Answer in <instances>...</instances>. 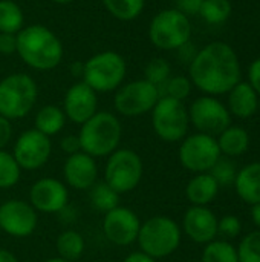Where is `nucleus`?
I'll return each instance as SVG.
<instances>
[{
  "label": "nucleus",
  "mask_w": 260,
  "mask_h": 262,
  "mask_svg": "<svg viewBox=\"0 0 260 262\" xmlns=\"http://www.w3.org/2000/svg\"><path fill=\"white\" fill-rule=\"evenodd\" d=\"M190 81L207 95L228 94L241 81L236 51L225 41H211L190 61Z\"/></svg>",
  "instance_id": "f257e3e1"
},
{
  "label": "nucleus",
  "mask_w": 260,
  "mask_h": 262,
  "mask_svg": "<svg viewBox=\"0 0 260 262\" xmlns=\"http://www.w3.org/2000/svg\"><path fill=\"white\" fill-rule=\"evenodd\" d=\"M21 61L35 71L55 69L63 60V43L44 25H28L17 34V51Z\"/></svg>",
  "instance_id": "f03ea898"
},
{
  "label": "nucleus",
  "mask_w": 260,
  "mask_h": 262,
  "mask_svg": "<svg viewBox=\"0 0 260 262\" xmlns=\"http://www.w3.org/2000/svg\"><path fill=\"white\" fill-rule=\"evenodd\" d=\"M123 127L120 120L106 111L97 112L81 124L78 138L81 152L90 157H107L116 150L121 140Z\"/></svg>",
  "instance_id": "7ed1b4c3"
},
{
  "label": "nucleus",
  "mask_w": 260,
  "mask_h": 262,
  "mask_svg": "<svg viewBox=\"0 0 260 262\" xmlns=\"http://www.w3.org/2000/svg\"><path fill=\"white\" fill-rule=\"evenodd\" d=\"M127 64L121 54L103 51L83 63V81L97 94L116 91L126 78Z\"/></svg>",
  "instance_id": "20e7f679"
},
{
  "label": "nucleus",
  "mask_w": 260,
  "mask_h": 262,
  "mask_svg": "<svg viewBox=\"0 0 260 262\" xmlns=\"http://www.w3.org/2000/svg\"><path fill=\"white\" fill-rule=\"evenodd\" d=\"M38 97L35 80L28 74H11L0 81V115L6 120L26 117Z\"/></svg>",
  "instance_id": "39448f33"
},
{
  "label": "nucleus",
  "mask_w": 260,
  "mask_h": 262,
  "mask_svg": "<svg viewBox=\"0 0 260 262\" xmlns=\"http://www.w3.org/2000/svg\"><path fill=\"white\" fill-rule=\"evenodd\" d=\"M143 253L153 259L172 255L181 244L179 226L167 216H153L139 227L136 238Z\"/></svg>",
  "instance_id": "423d86ee"
},
{
  "label": "nucleus",
  "mask_w": 260,
  "mask_h": 262,
  "mask_svg": "<svg viewBox=\"0 0 260 262\" xmlns=\"http://www.w3.org/2000/svg\"><path fill=\"white\" fill-rule=\"evenodd\" d=\"M192 23L176 8L159 11L149 25L150 41L162 51L179 49L190 41Z\"/></svg>",
  "instance_id": "0eeeda50"
},
{
  "label": "nucleus",
  "mask_w": 260,
  "mask_h": 262,
  "mask_svg": "<svg viewBox=\"0 0 260 262\" xmlns=\"http://www.w3.org/2000/svg\"><path fill=\"white\" fill-rule=\"evenodd\" d=\"M188 111L179 100L161 97L152 109V126L155 134L167 141L176 143L187 135L188 130Z\"/></svg>",
  "instance_id": "6e6552de"
},
{
  "label": "nucleus",
  "mask_w": 260,
  "mask_h": 262,
  "mask_svg": "<svg viewBox=\"0 0 260 262\" xmlns=\"http://www.w3.org/2000/svg\"><path fill=\"white\" fill-rule=\"evenodd\" d=\"M104 178L116 193L132 192L143 178V161L139 155L130 149H116L109 155Z\"/></svg>",
  "instance_id": "1a4fd4ad"
},
{
  "label": "nucleus",
  "mask_w": 260,
  "mask_h": 262,
  "mask_svg": "<svg viewBox=\"0 0 260 262\" xmlns=\"http://www.w3.org/2000/svg\"><path fill=\"white\" fill-rule=\"evenodd\" d=\"M159 98L158 88L141 78L121 84L116 89L113 104L116 112L124 117H139L152 112Z\"/></svg>",
  "instance_id": "9d476101"
},
{
  "label": "nucleus",
  "mask_w": 260,
  "mask_h": 262,
  "mask_svg": "<svg viewBox=\"0 0 260 262\" xmlns=\"http://www.w3.org/2000/svg\"><path fill=\"white\" fill-rule=\"evenodd\" d=\"M221 150L215 137L195 134L187 137L179 147L181 164L196 173H207L221 158Z\"/></svg>",
  "instance_id": "9b49d317"
},
{
  "label": "nucleus",
  "mask_w": 260,
  "mask_h": 262,
  "mask_svg": "<svg viewBox=\"0 0 260 262\" xmlns=\"http://www.w3.org/2000/svg\"><path fill=\"white\" fill-rule=\"evenodd\" d=\"M188 118L199 134L216 137L231 124V115L225 104L211 95L196 98L188 111Z\"/></svg>",
  "instance_id": "f8f14e48"
},
{
  "label": "nucleus",
  "mask_w": 260,
  "mask_h": 262,
  "mask_svg": "<svg viewBox=\"0 0 260 262\" xmlns=\"http://www.w3.org/2000/svg\"><path fill=\"white\" fill-rule=\"evenodd\" d=\"M51 140L37 129L25 130L15 141L14 160L25 170H37L43 167L51 157Z\"/></svg>",
  "instance_id": "ddd939ff"
},
{
  "label": "nucleus",
  "mask_w": 260,
  "mask_h": 262,
  "mask_svg": "<svg viewBox=\"0 0 260 262\" xmlns=\"http://www.w3.org/2000/svg\"><path fill=\"white\" fill-rule=\"evenodd\" d=\"M37 221L35 209L21 200H9L0 206V229L11 236L26 238L32 235Z\"/></svg>",
  "instance_id": "4468645a"
},
{
  "label": "nucleus",
  "mask_w": 260,
  "mask_h": 262,
  "mask_svg": "<svg viewBox=\"0 0 260 262\" xmlns=\"http://www.w3.org/2000/svg\"><path fill=\"white\" fill-rule=\"evenodd\" d=\"M139 218L127 207H115L107 212L103 221L104 236L115 246H130L136 241L139 233Z\"/></svg>",
  "instance_id": "2eb2a0df"
},
{
  "label": "nucleus",
  "mask_w": 260,
  "mask_h": 262,
  "mask_svg": "<svg viewBox=\"0 0 260 262\" xmlns=\"http://www.w3.org/2000/svg\"><path fill=\"white\" fill-rule=\"evenodd\" d=\"M67 189L55 178H41L29 190L31 206L43 213H58L67 206Z\"/></svg>",
  "instance_id": "dca6fc26"
},
{
  "label": "nucleus",
  "mask_w": 260,
  "mask_h": 262,
  "mask_svg": "<svg viewBox=\"0 0 260 262\" xmlns=\"http://www.w3.org/2000/svg\"><path fill=\"white\" fill-rule=\"evenodd\" d=\"M98 97L97 92L87 86L83 80L72 84L63 101V112L66 118L77 124L86 123L90 117H93L98 111Z\"/></svg>",
  "instance_id": "f3484780"
},
{
  "label": "nucleus",
  "mask_w": 260,
  "mask_h": 262,
  "mask_svg": "<svg viewBox=\"0 0 260 262\" xmlns=\"http://www.w3.org/2000/svg\"><path fill=\"white\" fill-rule=\"evenodd\" d=\"M187 236L198 244H208L218 235V218L205 206H193L182 221Z\"/></svg>",
  "instance_id": "a211bd4d"
},
{
  "label": "nucleus",
  "mask_w": 260,
  "mask_h": 262,
  "mask_svg": "<svg viewBox=\"0 0 260 262\" xmlns=\"http://www.w3.org/2000/svg\"><path fill=\"white\" fill-rule=\"evenodd\" d=\"M64 180L66 183L77 189V190H87L97 183L98 177V167L93 160V157L77 152L74 155H69V158L64 163Z\"/></svg>",
  "instance_id": "6ab92c4d"
},
{
  "label": "nucleus",
  "mask_w": 260,
  "mask_h": 262,
  "mask_svg": "<svg viewBox=\"0 0 260 262\" xmlns=\"http://www.w3.org/2000/svg\"><path fill=\"white\" fill-rule=\"evenodd\" d=\"M259 109V95L250 83L239 81L228 92V111L239 118H250Z\"/></svg>",
  "instance_id": "aec40b11"
},
{
  "label": "nucleus",
  "mask_w": 260,
  "mask_h": 262,
  "mask_svg": "<svg viewBox=\"0 0 260 262\" xmlns=\"http://www.w3.org/2000/svg\"><path fill=\"white\" fill-rule=\"evenodd\" d=\"M234 187L241 200L247 204L254 206L260 203V161L251 163L238 172Z\"/></svg>",
  "instance_id": "412c9836"
},
{
  "label": "nucleus",
  "mask_w": 260,
  "mask_h": 262,
  "mask_svg": "<svg viewBox=\"0 0 260 262\" xmlns=\"http://www.w3.org/2000/svg\"><path fill=\"white\" fill-rule=\"evenodd\" d=\"M219 192V184L216 180L207 173H198L187 184L185 195L193 206H207L210 204Z\"/></svg>",
  "instance_id": "4be33fe9"
},
{
  "label": "nucleus",
  "mask_w": 260,
  "mask_h": 262,
  "mask_svg": "<svg viewBox=\"0 0 260 262\" xmlns=\"http://www.w3.org/2000/svg\"><path fill=\"white\" fill-rule=\"evenodd\" d=\"M216 141H218L221 154L227 157H239L248 150L250 135L242 127L230 126L222 134H219V138Z\"/></svg>",
  "instance_id": "5701e85b"
},
{
  "label": "nucleus",
  "mask_w": 260,
  "mask_h": 262,
  "mask_svg": "<svg viewBox=\"0 0 260 262\" xmlns=\"http://www.w3.org/2000/svg\"><path fill=\"white\" fill-rule=\"evenodd\" d=\"M66 123V115L61 107L55 104L43 106L35 115V127L38 132L44 134L46 137L57 135Z\"/></svg>",
  "instance_id": "b1692460"
},
{
  "label": "nucleus",
  "mask_w": 260,
  "mask_h": 262,
  "mask_svg": "<svg viewBox=\"0 0 260 262\" xmlns=\"http://www.w3.org/2000/svg\"><path fill=\"white\" fill-rule=\"evenodd\" d=\"M25 14L14 0H0V32L18 34L25 26Z\"/></svg>",
  "instance_id": "393cba45"
},
{
  "label": "nucleus",
  "mask_w": 260,
  "mask_h": 262,
  "mask_svg": "<svg viewBox=\"0 0 260 262\" xmlns=\"http://www.w3.org/2000/svg\"><path fill=\"white\" fill-rule=\"evenodd\" d=\"M110 15L121 21H132L144 11L146 0H101Z\"/></svg>",
  "instance_id": "a878e982"
},
{
  "label": "nucleus",
  "mask_w": 260,
  "mask_h": 262,
  "mask_svg": "<svg viewBox=\"0 0 260 262\" xmlns=\"http://www.w3.org/2000/svg\"><path fill=\"white\" fill-rule=\"evenodd\" d=\"M57 252L66 261H77L84 252V239L75 230H66L57 238Z\"/></svg>",
  "instance_id": "bb28decb"
},
{
  "label": "nucleus",
  "mask_w": 260,
  "mask_h": 262,
  "mask_svg": "<svg viewBox=\"0 0 260 262\" xmlns=\"http://www.w3.org/2000/svg\"><path fill=\"white\" fill-rule=\"evenodd\" d=\"M90 203L93 209L98 212H110L120 204V193H116L106 181L104 183H95L90 187Z\"/></svg>",
  "instance_id": "cd10ccee"
},
{
  "label": "nucleus",
  "mask_w": 260,
  "mask_h": 262,
  "mask_svg": "<svg viewBox=\"0 0 260 262\" xmlns=\"http://www.w3.org/2000/svg\"><path fill=\"white\" fill-rule=\"evenodd\" d=\"M233 6L230 0H204L199 15L210 25H222L231 15Z\"/></svg>",
  "instance_id": "c85d7f7f"
},
{
  "label": "nucleus",
  "mask_w": 260,
  "mask_h": 262,
  "mask_svg": "<svg viewBox=\"0 0 260 262\" xmlns=\"http://www.w3.org/2000/svg\"><path fill=\"white\" fill-rule=\"evenodd\" d=\"M202 262H239L238 250L227 241H211L204 249Z\"/></svg>",
  "instance_id": "c756f323"
},
{
  "label": "nucleus",
  "mask_w": 260,
  "mask_h": 262,
  "mask_svg": "<svg viewBox=\"0 0 260 262\" xmlns=\"http://www.w3.org/2000/svg\"><path fill=\"white\" fill-rule=\"evenodd\" d=\"M158 91H159V97H170L184 101L192 92V81L184 75L170 77L166 83H162L158 88Z\"/></svg>",
  "instance_id": "7c9ffc66"
},
{
  "label": "nucleus",
  "mask_w": 260,
  "mask_h": 262,
  "mask_svg": "<svg viewBox=\"0 0 260 262\" xmlns=\"http://www.w3.org/2000/svg\"><path fill=\"white\" fill-rule=\"evenodd\" d=\"M20 180V166L12 154L0 150V189H9Z\"/></svg>",
  "instance_id": "2f4dec72"
},
{
  "label": "nucleus",
  "mask_w": 260,
  "mask_h": 262,
  "mask_svg": "<svg viewBox=\"0 0 260 262\" xmlns=\"http://www.w3.org/2000/svg\"><path fill=\"white\" fill-rule=\"evenodd\" d=\"M170 74H172L170 63L161 57L152 58L144 68V80L155 84L156 88H159L162 83H166L170 78Z\"/></svg>",
  "instance_id": "473e14b6"
},
{
  "label": "nucleus",
  "mask_w": 260,
  "mask_h": 262,
  "mask_svg": "<svg viewBox=\"0 0 260 262\" xmlns=\"http://www.w3.org/2000/svg\"><path fill=\"white\" fill-rule=\"evenodd\" d=\"M239 262H260V230L248 233L238 249Z\"/></svg>",
  "instance_id": "72a5a7b5"
},
{
  "label": "nucleus",
  "mask_w": 260,
  "mask_h": 262,
  "mask_svg": "<svg viewBox=\"0 0 260 262\" xmlns=\"http://www.w3.org/2000/svg\"><path fill=\"white\" fill-rule=\"evenodd\" d=\"M219 186H228V184H233L234 180H236V167H234V163L227 160V158H219L218 163L211 167V170L208 172Z\"/></svg>",
  "instance_id": "f704fd0d"
},
{
  "label": "nucleus",
  "mask_w": 260,
  "mask_h": 262,
  "mask_svg": "<svg viewBox=\"0 0 260 262\" xmlns=\"http://www.w3.org/2000/svg\"><path fill=\"white\" fill-rule=\"evenodd\" d=\"M242 230V223L234 215H227L221 221H218V233L225 238H236Z\"/></svg>",
  "instance_id": "c9c22d12"
},
{
  "label": "nucleus",
  "mask_w": 260,
  "mask_h": 262,
  "mask_svg": "<svg viewBox=\"0 0 260 262\" xmlns=\"http://www.w3.org/2000/svg\"><path fill=\"white\" fill-rule=\"evenodd\" d=\"M17 51V34L0 32V54L11 55Z\"/></svg>",
  "instance_id": "e433bc0d"
},
{
  "label": "nucleus",
  "mask_w": 260,
  "mask_h": 262,
  "mask_svg": "<svg viewBox=\"0 0 260 262\" xmlns=\"http://www.w3.org/2000/svg\"><path fill=\"white\" fill-rule=\"evenodd\" d=\"M202 2L204 0H175V5H176L178 11H181L182 14H185L188 17V15L199 14Z\"/></svg>",
  "instance_id": "4c0bfd02"
},
{
  "label": "nucleus",
  "mask_w": 260,
  "mask_h": 262,
  "mask_svg": "<svg viewBox=\"0 0 260 262\" xmlns=\"http://www.w3.org/2000/svg\"><path fill=\"white\" fill-rule=\"evenodd\" d=\"M248 83L260 97V57L256 58L248 68Z\"/></svg>",
  "instance_id": "58836bf2"
},
{
  "label": "nucleus",
  "mask_w": 260,
  "mask_h": 262,
  "mask_svg": "<svg viewBox=\"0 0 260 262\" xmlns=\"http://www.w3.org/2000/svg\"><path fill=\"white\" fill-rule=\"evenodd\" d=\"M61 149L67 154V155H74L77 152H81V144H80V138L78 135H66L61 143H60Z\"/></svg>",
  "instance_id": "ea45409f"
},
{
  "label": "nucleus",
  "mask_w": 260,
  "mask_h": 262,
  "mask_svg": "<svg viewBox=\"0 0 260 262\" xmlns=\"http://www.w3.org/2000/svg\"><path fill=\"white\" fill-rule=\"evenodd\" d=\"M12 135V127H11V121L3 118L0 115V150L9 143Z\"/></svg>",
  "instance_id": "a19ab883"
},
{
  "label": "nucleus",
  "mask_w": 260,
  "mask_h": 262,
  "mask_svg": "<svg viewBox=\"0 0 260 262\" xmlns=\"http://www.w3.org/2000/svg\"><path fill=\"white\" fill-rule=\"evenodd\" d=\"M124 262H156L153 258H150L149 255L143 253V252H135V253H130Z\"/></svg>",
  "instance_id": "79ce46f5"
},
{
  "label": "nucleus",
  "mask_w": 260,
  "mask_h": 262,
  "mask_svg": "<svg viewBox=\"0 0 260 262\" xmlns=\"http://www.w3.org/2000/svg\"><path fill=\"white\" fill-rule=\"evenodd\" d=\"M0 262H18V261H17V258H15L9 250L0 249Z\"/></svg>",
  "instance_id": "37998d69"
},
{
  "label": "nucleus",
  "mask_w": 260,
  "mask_h": 262,
  "mask_svg": "<svg viewBox=\"0 0 260 262\" xmlns=\"http://www.w3.org/2000/svg\"><path fill=\"white\" fill-rule=\"evenodd\" d=\"M251 218H253L254 224L260 229V203L253 206V209H251Z\"/></svg>",
  "instance_id": "c03bdc74"
},
{
  "label": "nucleus",
  "mask_w": 260,
  "mask_h": 262,
  "mask_svg": "<svg viewBox=\"0 0 260 262\" xmlns=\"http://www.w3.org/2000/svg\"><path fill=\"white\" fill-rule=\"evenodd\" d=\"M51 2H54L57 5H67V3H72L74 0H51Z\"/></svg>",
  "instance_id": "a18cd8bd"
},
{
  "label": "nucleus",
  "mask_w": 260,
  "mask_h": 262,
  "mask_svg": "<svg viewBox=\"0 0 260 262\" xmlns=\"http://www.w3.org/2000/svg\"><path fill=\"white\" fill-rule=\"evenodd\" d=\"M44 262H70V261H66V259H63V258H51V259H48V261Z\"/></svg>",
  "instance_id": "49530a36"
}]
</instances>
